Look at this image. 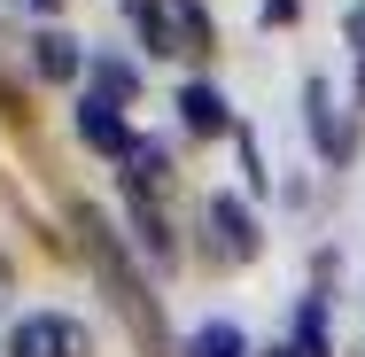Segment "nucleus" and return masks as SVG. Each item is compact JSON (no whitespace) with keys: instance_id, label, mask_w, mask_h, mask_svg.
Listing matches in <instances>:
<instances>
[{"instance_id":"10","label":"nucleus","mask_w":365,"mask_h":357,"mask_svg":"<svg viewBox=\"0 0 365 357\" xmlns=\"http://www.w3.org/2000/svg\"><path fill=\"white\" fill-rule=\"evenodd\" d=\"M187 357H249V350H241V326L210 319V326H195V334H187Z\"/></svg>"},{"instance_id":"2","label":"nucleus","mask_w":365,"mask_h":357,"mask_svg":"<svg viewBox=\"0 0 365 357\" xmlns=\"http://www.w3.org/2000/svg\"><path fill=\"white\" fill-rule=\"evenodd\" d=\"M8 357H86V326L63 311H24L8 326Z\"/></svg>"},{"instance_id":"9","label":"nucleus","mask_w":365,"mask_h":357,"mask_svg":"<svg viewBox=\"0 0 365 357\" xmlns=\"http://www.w3.org/2000/svg\"><path fill=\"white\" fill-rule=\"evenodd\" d=\"M295 357H327V295H303V311H295Z\"/></svg>"},{"instance_id":"16","label":"nucleus","mask_w":365,"mask_h":357,"mask_svg":"<svg viewBox=\"0 0 365 357\" xmlns=\"http://www.w3.org/2000/svg\"><path fill=\"white\" fill-rule=\"evenodd\" d=\"M272 357H295V350H272Z\"/></svg>"},{"instance_id":"8","label":"nucleus","mask_w":365,"mask_h":357,"mask_svg":"<svg viewBox=\"0 0 365 357\" xmlns=\"http://www.w3.org/2000/svg\"><path fill=\"white\" fill-rule=\"evenodd\" d=\"M303 101H311V140H319V155H350V125L327 109V86H319V78L303 86Z\"/></svg>"},{"instance_id":"13","label":"nucleus","mask_w":365,"mask_h":357,"mask_svg":"<svg viewBox=\"0 0 365 357\" xmlns=\"http://www.w3.org/2000/svg\"><path fill=\"white\" fill-rule=\"evenodd\" d=\"M16 8H31V16H63V0H16Z\"/></svg>"},{"instance_id":"7","label":"nucleus","mask_w":365,"mask_h":357,"mask_svg":"<svg viewBox=\"0 0 365 357\" xmlns=\"http://www.w3.org/2000/svg\"><path fill=\"white\" fill-rule=\"evenodd\" d=\"M78 63H86V55H78V39H71V31H39V39H31V71H39V78L71 86Z\"/></svg>"},{"instance_id":"3","label":"nucleus","mask_w":365,"mask_h":357,"mask_svg":"<svg viewBox=\"0 0 365 357\" xmlns=\"http://www.w3.org/2000/svg\"><path fill=\"white\" fill-rule=\"evenodd\" d=\"M202 225H210V257L218 264H249L257 257V217L241 210V195H210Z\"/></svg>"},{"instance_id":"4","label":"nucleus","mask_w":365,"mask_h":357,"mask_svg":"<svg viewBox=\"0 0 365 357\" xmlns=\"http://www.w3.org/2000/svg\"><path fill=\"white\" fill-rule=\"evenodd\" d=\"M117 109H125V101H109V93H86V101H78V140L125 163V155H133V133H125V117H117Z\"/></svg>"},{"instance_id":"15","label":"nucleus","mask_w":365,"mask_h":357,"mask_svg":"<svg viewBox=\"0 0 365 357\" xmlns=\"http://www.w3.org/2000/svg\"><path fill=\"white\" fill-rule=\"evenodd\" d=\"M0 287H8V264H0Z\"/></svg>"},{"instance_id":"14","label":"nucleus","mask_w":365,"mask_h":357,"mask_svg":"<svg viewBox=\"0 0 365 357\" xmlns=\"http://www.w3.org/2000/svg\"><path fill=\"white\" fill-rule=\"evenodd\" d=\"M350 39H358V47H365V8H358V16H350Z\"/></svg>"},{"instance_id":"5","label":"nucleus","mask_w":365,"mask_h":357,"mask_svg":"<svg viewBox=\"0 0 365 357\" xmlns=\"http://www.w3.org/2000/svg\"><path fill=\"white\" fill-rule=\"evenodd\" d=\"M125 16H133V31H140L148 55H179V16H171L163 0H125Z\"/></svg>"},{"instance_id":"1","label":"nucleus","mask_w":365,"mask_h":357,"mask_svg":"<svg viewBox=\"0 0 365 357\" xmlns=\"http://www.w3.org/2000/svg\"><path fill=\"white\" fill-rule=\"evenodd\" d=\"M78 233H86V257L101 264V280H109V295L125 303L133 334H148V342H163V319H155V303L140 295V280H133V264L117 257V241H109V225H101V210H78Z\"/></svg>"},{"instance_id":"6","label":"nucleus","mask_w":365,"mask_h":357,"mask_svg":"<svg viewBox=\"0 0 365 357\" xmlns=\"http://www.w3.org/2000/svg\"><path fill=\"white\" fill-rule=\"evenodd\" d=\"M179 117H187V133H202V140H210V133H233V117H225V93H218V86H202V78L179 93Z\"/></svg>"},{"instance_id":"11","label":"nucleus","mask_w":365,"mask_h":357,"mask_svg":"<svg viewBox=\"0 0 365 357\" xmlns=\"http://www.w3.org/2000/svg\"><path fill=\"white\" fill-rule=\"evenodd\" d=\"M171 16H179V55H202V47L218 39V31H210V16H202V0H179Z\"/></svg>"},{"instance_id":"12","label":"nucleus","mask_w":365,"mask_h":357,"mask_svg":"<svg viewBox=\"0 0 365 357\" xmlns=\"http://www.w3.org/2000/svg\"><path fill=\"white\" fill-rule=\"evenodd\" d=\"M264 24H295V0H264Z\"/></svg>"}]
</instances>
